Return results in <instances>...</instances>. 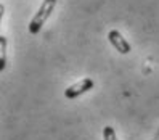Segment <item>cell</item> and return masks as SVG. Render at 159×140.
Instances as JSON below:
<instances>
[{
    "mask_svg": "<svg viewBox=\"0 0 159 140\" xmlns=\"http://www.w3.org/2000/svg\"><path fill=\"white\" fill-rule=\"evenodd\" d=\"M7 66V37L0 35V71Z\"/></svg>",
    "mask_w": 159,
    "mask_h": 140,
    "instance_id": "277c9868",
    "label": "cell"
},
{
    "mask_svg": "<svg viewBox=\"0 0 159 140\" xmlns=\"http://www.w3.org/2000/svg\"><path fill=\"white\" fill-rule=\"evenodd\" d=\"M103 140H117L114 129L111 126H106L105 129H103Z\"/></svg>",
    "mask_w": 159,
    "mask_h": 140,
    "instance_id": "5b68a950",
    "label": "cell"
},
{
    "mask_svg": "<svg viewBox=\"0 0 159 140\" xmlns=\"http://www.w3.org/2000/svg\"><path fill=\"white\" fill-rule=\"evenodd\" d=\"M93 86H95V82H93L90 77H82L80 81L74 82L72 86H69L66 90H64V97L69 98V100H74V98L80 97L82 93H85V92L92 90Z\"/></svg>",
    "mask_w": 159,
    "mask_h": 140,
    "instance_id": "7a4b0ae2",
    "label": "cell"
},
{
    "mask_svg": "<svg viewBox=\"0 0 159 140\" xmlns=\"http://www.w3.org/2000/svg\"><path fill=\"white\" fill-rule=\"evenodd\" d=\"M55 7H57V0H43L42 5L39 7V10H37V13L32 16L29 26H27L29 34H39L42 26L47 23V20H48L50 15L53 13Z\"/></svg>",
    "mask_w": 159,
    "mask_h": 140,
    "instance_id": "6da1fadb",
    "label": "cell"
},
{
    "mask_svg": "<svg viewBox=\"0 0 159 140\" xmlns=\"http://www.w3.org/2000/svg\"><path fill=\"white\" fill-rule=\"evenodd\" d=\"M108 40L116 49V52H119L120 55H127V53H130V50H132V47H130V44L124 39V35L116 29L108 32Z\"/></svg>",
    "mask_w": 159,
    "mask_h": 140,
    "instance_id": "3957f363",
    "label": "cell"
}]
</instances>
